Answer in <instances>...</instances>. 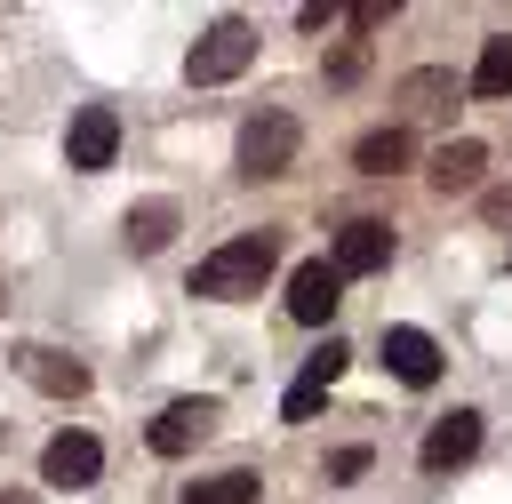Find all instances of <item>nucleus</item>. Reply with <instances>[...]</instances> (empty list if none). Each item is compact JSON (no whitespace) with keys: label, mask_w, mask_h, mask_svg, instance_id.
I'll use <instances>...</instances> for the list:
<instances>
[{"label":"nucleus","mask_w":512,"mask_h":504,"mask_svg":"<svg viewBox=\"0 0 512 504\" xmlns=\"http://www.w3.org/2000/svg\"><path fill=\"white\" fill-rule=\"evenodd\" d=\"M16 376H24L32 392H48V400H80V392H88V368H80L72 352H56V344H24V352H16Z\"/></svg>","instance_id":"nucleus-6"},{"label":"nucleus","mask_w":512,"mask_h":504,"mask_svg":"<svg viewBox=\"0 0 512 504\" xmlns=\"http://www.w3.org/2000/svg\"><path fill=\"white\" fill-rule=\"evenodd\" d=\"M480 168H488V144H480V136H456V144L432 152V192H472Z\"/></svg>","instance_id":"nucleus-13"},{"label":"nucleus","mask_w":512,"mask_h":504,"mask_svg":"<svg viewBox=\"0 0 512 504\" xmlns=\"http://www.w3.org/2000/svg\"><path fill=\"white\" fill-rule=\"evenodd\" d=\"M168 232H176V200H136V208L120 216L128 256H160V248H168Z\"/></svg>","instance_id":"nucleus-14"},{"label":"nucleus","mask_w":512,"mask_h":504,"mask_svg":"<svg viewBox=\"0 0 512 504\" xmlns=\"http://www.w3.org/2000/svg\"><path fill=\"white\" fill-rule=\"evenodd\" d=\"M360 64H368V48H360V40H344V48H336V56H328V80H352V72H360Z\"/></svg>","instance_id":"nucleus-20"},{"label":"nucleus","mask_w":512,"mask_h":504,"mask_svg":"<svg viewBox=\"0 0 512 504\" xmlns=\"http://www.w3.org/2000/svg\"><path fill=\"white\" fill-rule=\"evenodd\" d=\"M472 448H480V408H448V416L424 432L416 464H424V472H456V464H472Z\"/></svg>","instance_id":"nucleus-8"},{"label":"nucleus","mask_w":512,"mask_h":504,"mask_svg":"<svg viewBox=\"0 0 512 504\" xmlns=\"http://www.w3.org/2000/svg\"><path fill=\"white\" fill-rule=\"evenodd\" d=\"M328 264H336V280H360V272H384V264H392V224H376V216H352V224L336 232V248H328Z\"/></svg>","instance_id":"nucleus-5"},{"label":"nucleus","mask_w":512,"mask_h":504,"mask_svg":"<svg viewBox=\"0 0 512 504\" xmlns=\"http://www.w3.org/2000/svg\"><path fill=\"white\" fill-rule=\"evenodd\" d=\"M368 472V448H336V464H328V480H360Z\"/></svg>","instance_id":"nucleus-22"},{"label":"nucleus","mask_w":512,"mask_h":504,"mask_svg":"<svg viewBox=\"0 0 512 504\" xmlns=\"http://www.w3.org/2000/svg\"><path fill=\"white\" fill-rule=\"evenodd\" d=\"M112 152H120V112L112 104H80L72 128H64V168L96 176V168H112Z\"/></svg>","instance_id":"nucleus-4"},{"label":"nucleus","mask_w":512,"mask_h":504,"mask_svg":"<svg viewBox=\"0 0 512 504\" xmlns=\"http://www.w3.org/2000/svg\"><path fill=\"white\" fill-rule=\"evenodd\" d=\"M208 432H216V400L200 392V400H168V408L152 416V432H144V440H152V456H184V448H192V440H208Z\"/></svg>","instance_id":"nucleus-7"},{"label":"nucleus","mask_w":512,"mask_h":504,"mask_svg":"<svg viewBox=\"0 0 512 504\" xmlns=\"http://www.w3.org/2000/svg\"><path fill=\"white\" fill-rule=\"evenodd\" d=\"M248 64H256V24L224 16V24H208V32L192 40V56H184V80H192V88H224V80H240Z\"/></svg>","instance_id":"nucleus-2"},{"label":"nucleus","mask_w":512,"mask_h":504,"mask_svg":"<svg viewBox=\"0 0 512 504\" xmlns=\"http://www.w3.org/2000/svg\"><path fill=\"white\" fill-rule=\"evenodd\" d=\"M296 144H304L296 112H256V120L240 128V176H288Z\"/></svg>","instance_id":"nucleus-3"},{"label":"nucleus","mask_w":512,"mask_h":504,"mask_svg":"<svg viewBox=\"0 0 512 504\" xmlns=\"http://www.w3.org/2000/svg\"><path fill=\"white\" fill-rule=\"evenodd\" d=\"M96 472H104V448H96L88 432H56V440L40 448V480H48V488H88Z\"/></svg>","instance_id":"nucleus-9"},{"label":"nucleus","mask_w":512,"mask_h":504,"mask_svg":"<svg viewBox=\"0 0 512 504\" xmlns=\"http://www.w3.org/2000/svg\"><path fill=\"white\" fill-rule=\"evenodd\" d=\"M256 488H264V480H256L248 464H232V472L192 480V488H184V504H256Z\"/></svg>","instance_id":"nucleus-15"},{"label":"nucleus","mask_w":512,"mask_h":504,"mask_svg":"<svg viewBox=\"0 0 512 504\" xmlns=\"http://www.w3.org/2000/svg\"><path fill=\"white\" fill-rule=\"evenodd\" d=\"M472 96H512V32H496V40H480V64H472Z\"/></svg>","instance_id":"nucleus-16"},{"label":"nucleus","mask_w":512,"mask_h":504,"mask_svg":"<svg viewBox=\"0 0 512 504\" xmlns=\"http://www.w3.org/2000/svg\"><path fill=\"white\" fill-rule=\"evenodd\" d=\"M384 368L424 392V384H440V344H432L424 328H384Z\"/></svg>","instance_id":"nucleus-11"},{"label":"nucleus","mask_w":512,"mask_h":504,"mask_svg":"<svg viewBox=\"0 0 512 504\" xmlns=\"http://www.w3.org/2000/svg\"><path fill=\"white\" fill-rule=\"evenodd\" d=\"M336 304H344V280H336V264H320V256H312V264H296V272H288V312H296L304 328H320Z\"/></svg>","instance_id":"nucleus-10"},{"label":"nucleus","mask_w":512,"mask_h":504,"mask_svg":"<svg viewBox=\"0 0 512 504\" xmlns=\"http://www.w3.org/2000/svg\"><path fill=\"white\" fill-rule=\"evenodd\" d=\"M0 504H32V496H24V488H0Z\"/></svg>","instance_id":"nucleus-23"},{"label":"nucleus","mask_w":512,"mask_h":504,"mask_svg":"<svg viewBox=\"0 0 512 504\" xmlns=\"http://www.w3.org/2000/svg\"><path fill=\"white\" fill-rule=\"evenodd\" d=\"M272 264H280V232H240V240H224L216 256L192 264V296H208V304L256 296V288L272 280Z\"/></svg>","instance_id":"nucleus-1"},{"label":"nucleus","mask_w":512,"mask_h":504,"mask_svg":"<svg viewBox=\"0 0 512 504\" xmlns=\"http://www.w3.org/2000/svg\"><path fill=\"white\" fill-rule=\"evenodd\" d=\"M408 160H416V136H408V128H368V136L352 144V168H360V176H400Z\"/></svg>","instance_id":"nucleus-12"},{"label":"nucleus","mask_w":512,"mask_h":504,"mask_svg":"<svg viewBox=\"0 0 512 504\" xmlns=\"http://www.w3.org/2000/svg\"><path fill=\"white\" fill-rule=\"evenodd\" d=\"M344 368H352V344H344V336H320V352L304 360V376H312V384H336Z\"/></svg>","instance_id":"nucleus-18"},{"label":"nucleus","mask_w":512,"mask_h":504,"mask_svg":"<svg viewBox=\"0 0 512 504\" xmlns=\"http://www.w3.org/2000/svg\"><path fill=\"white\" fill-rule=\"evenodd\" d=\"M400 104H408V112H448V104H456V72H440V64L408 72V80H400Z\"/></svg>","instance_id":"nucleus-17"},{"label":"nucleus","mask_w":512,"mask_h":504,"mask_svg":"<svg viewBox=\"0 0 512 504\" xmlns=\"http://www.w3.org/2000/svg\"><path fill=\"white\" fill-rule=\"evenodd\" d=\"M392 16V0H352V32H376Z\"/></svg>","instance_id":"nucleus-21"},{"label":"nucleus","mask_w":512,"mask_h":504,"mask_svg":"<svg viewBox=\"0 0 512 504\" xmlns=\"http://www.w3.org/2000/svg\"><path fill=\"white\" fill-rule=\"evenodd\" d=\"M320 400H328V384H312V376H296V384H288V400H280V416H288V424H304V416H312Z\"/></svg>","instance_id":"nucleus-19"}]
</instances>
